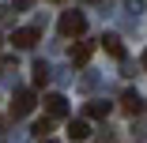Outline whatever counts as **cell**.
<instances>
[{"mask_svg": "<svg viewBox=\"0 0 147 143\" xmlns=\"http://www.w3.org/2000/svg\"><path fill=\"white\" fill-rule=\"evenodd\" d=\"M87 117H109V102H91L87 105Z\"/></svg>", "mask_w": 147, "mask_h": 143, "instance_id": "obj_10", "label": "cell"}, {"mask_svg": "<svg viewBox=\"0 0 147 143\" xmlns=\"http://www.w3.org/2000/svg\"><path fill=\"white\" fill-rule=\"evenodd\" d=\"M15 8H30V0H15Z\"/></svg>", "mask_w": 147, "mask_h": 143, "instance_id": "obj_12", "label": "cell"}, {"mask_svg": "<svg viewBox=\"0 0 147 143\" xmlns=\"http://www.w3.org/2000/svg\"><path fill=\"white\" fill-rule=\"evenodd\" d=\"M49 132H53V117H45V121L34 124V136H49Z\"/></svg>", "mask_w": 147, "mask_h": 143, "instance_id": "obj_11", "label": "cell"}, {"mask_svg": "<svg viewBox=\"0 0 147 143\" xmlns=\"http://www.w3.org/2000/svg\"><path fill=\"white\" fill-rule=\"evenodd\" d=\"M30 109H34V91H19L11 98V117H26Z\"/></svg>", "mask_w": 147, "mask_h": 143, "instance_id": "obj_2", "label": "cell"}, {"mask_svg": "<svg viewBox=\"0 0 147 143\" xmlns=\"http://www.w3.org/2000/svg\"><path fill=\"white\" fill-rule=\"evenodd\" d=\"M121 109H125V113H143V98H140L136 91H128V94L121 98Z\"/></svg>", "mask_w": 147, "mask_h": 143, "instance_id": "obj_6", "label": "cell"}, {"mask_svg": "<svg viewBox=\"0 0 147 143\" xmlns=\"http://www.w3.org/2000/svg\"><path fill=\"white\" fill-rule=\"evenodd\" d=\"M68 136H72V139H87V136H91L87 121H72V124H68Z\"/></svg>", "mask_w": 147, "mask_h": 143, "instance_id": "obj_8", "label": "cell"}, {"mask_svg": "<svg viewBox=\"0 0 147 143\" xmlns=\"http://www.w3.org/2000/svg\"><path fill=\"white\" fill-rule=\"evenodd\" d=\"M42 143H53V139H42Z\"/></svg>", "mask_w": 147, "mask_h": 143, "instance_id": "obj_14", "label": "cell"}, {"mask_svg": "<svg viewBox=\"0 0 147 143\" xmlns=\"http://www.w3.org/2000/svg\"><path fill=\"white\" fill-rule=\"evenodd\" d=\"M11 42H15V49H34L38 45V30H34V26H23V30L11 34Z\"/></svg>", "mask_w": 147, "mask_h": 143, "instance_id": "obj_3", "label": "cell"}, {"mask_svg": "<svg viewBox=\"0 0 147 143\" xmlns=\"http://www.w3.org/2000/svg\"><path fill=\"white\" fill-rule=\"evenodd\" d=\"M102 45L117 56V60H125V45H121V38H117V34H102Z\"/></svg>", "mask_w": 147, "mask_h": 143, "instance_id": "obj_7", "label": "cell"}, {"mask_svg": "<svg viewBox=\"0 0 147 143\" xmlns=\"http://www.w3.org/2000/svg\"><path fill=\"white\" fill-rule=\"evenodd\" d=\"M45 113L49 117H68V98L64 94H49L45 98Z\"/></svg>", "mask_w": 147, "mask_h": 143, "instance_id": "obj_4", "label": "cell"}, {"mask_svg": "<svg viewBox=\"0 0 147 143\" xmlns=\"http://www.w3.org/2000/svg\"><path fill=\"white\" fill-rule=\"evenodd\" d=\"M143 68H147V53H143Z\"/></svg>", "mask_w": 147, "mask_h": 143, "instance_id": "obj_13", "label": "cell"}, {"mask_svg": "<svg viewBox=\"0 0 147 143\" xmlns=\"http://www.w3.org/2000/svg\"><path fill=\"white\" fill-rule=\"evenodd\" d=\"M49 83V64L42 60V64H34V87H45Z\"/></svg>", "mask_w": 147, "mask_h": 143, "instance_id": "obj_9", "label": "cell"}, {"mask_svg": "<svg viewBox=\"0 0 147 143\" xmlns=\"http://www.w3.org/2000/svg\"><path fill=\"white\" fill-rule=\"evenodd\" d=\"M83 30H87V19H83L79 11H64V15H61V34H64V38H79Z\"/></svg>", "mask_w": 147, "mask_h": 143, "instance_id": "obj_1", "label": "cell"}, {"mask_svg": "<svg viewBox=\"0 0 147 143\" xmlns=\"http://www.w3.org/2000/svg\"><path fill=\"white\" fill-rule=\"evenodd\" d=\"M91 53H94V45H91V42L72 45V64H87V60H91Z\"/></svg>", "mask_w": 147, "mask_h": 143, "instance_id": "obj_5", "label": "cell"}]
</instances>
